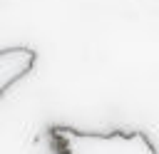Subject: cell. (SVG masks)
<instances>
[{
  "label": "cell",
  "instance_id": "6da1fadb",
  "mask_svg": "<svg viewBox=\"0 0 159 154\" xmlns=\"http://www.w3.org/2000/svg\"><path fill=\"white\" fill-rule=\"evenodd\" d=\"M55 154H159L144 132H82L75 127H50Z\"/></svg>",
  "mask_w": 159,
  "mask_h": 154
},
{
  "label": "cell",
  "instance_id": "7a4b0ae2",
  "mask_svg": "<svg viewBox=\"0 0 159 154\" xmlns=\"http://www.w3.org/2000/svg\"><path fill=\"white\" fill-rule=\"evenodd\" d=\"M35 60H37V52L32 47L12 45L0 50V97L35 67Z\"/></svg>",
  "mask_w": 159,
  "mask_h": 154
}]
</instances>
